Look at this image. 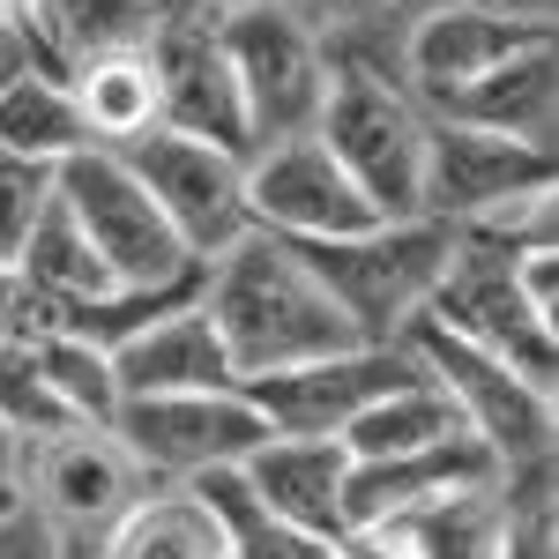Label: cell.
<instances>
[{
    "instance_id": "obj_1",
    "label": "cell",
    "mask_w": 559,
    "mask_h": 559,
    "mask_svg": "<svg viewBox=\"0 0 559 559\" xmlns=\"http://www.w3.org/2000/svg\"><path fill=\"white\" fill-rule=\"evenodd\" d=\"M202 313H210L216 344H224L239 381H261V373H284V366H306V358L358 344V329L344 321V306L321 292L306 254L269 239V231H239L224 254L202 261Z\"/></svg>"
},
{
    "instance_id": "obj_2",
    "label": "cell",
    "mask_w": 559,
    "mask_h": 559,
    "mask_svg": "<svg viewBox=\"0 0 559 559\" xmlns=\"http://www.w3.org/2000/svg\"><path fill=\"white\" fill-rule=\"evenodd\" d=\"M306 269L321 276V292L344 306L358 344H403L426 321L432 292L455 261V231L440 216H373L366 231L299 247Z\"/></svg>"
},
{
    "instance_id": "obj_3",
    "label": "cell",
    "mask_w": 559,
    "mask_h": 559,
    "mask_svg": "<svg viewBox=\"0 0 559 559\" xmlns=\"http://www.w3.org/2000/svg\"><path fill=\"white\" fill-rule=\"evenodd\" d=\"M426 128L432 112L395 75L329 68L313 142L344 165V179L366 194L373 216H426Z\"/></svg>"
},
{
    "instance_id": "obj_4",
    "label": "cell",
    "mask_w": 559,
    "mask_h": 559,
    "mask_svg": "<svg viewBox=\"0 0 559 559\" xmlns=\"http://www.w3.org/2000/svg\"><path fill=\"white\" fill-rule=\"evenodd\" d=\"M60 202L83 224V239L97 247V261L112 269L120 292H187L202 284V261L187 254L165 210L142 194V179L112 157V150H83L60 165Z\"/></svg>"
},
{
    "instance_id": "obj_5",
    "label": "cell",
    "mask_w": 559,
    "mask_h": 559,
    "mask_svg": "<svg viewBox=\"0 0 559 559\" xmlns=\"http://www.w3.org/2000/svg\"><path fill=\"white\" fill-rule=\"evenodd\" d=\"M216 38H224V60H231V75H239L247 150L313 134L321 97H329V45L313 38L292 8H276V0H247L239 15L216 23Z\"/></svg>"
},
{
    "instance_id": "obj_6",
    "label": "cell",
    "mask_w": 559,
    "mask_h": 559,
    "mask_svg": "<svg viewBox=\"0 0 559 559\" xmlns=\"http://www.w3.org/2000/svg\"><path fill=\"white\" fill-rule=\"evenodd\" d=\"M403 344L418 350V366L448 388V403H455L463 432L485 440V448L500 455V471L552 463V440H559V395H552V388L522 381L515 366H500L492 350L463 344V336H448V329H432V321H418Z\"/></svg>"
},
{
    "instance_id": "obj_7",
    "label": "cell",
    "mask_w": 559,
    "mask_h": 559,
    "mask_svg": "<svg viewBox=\"0 0 559 559\" xmlns=\"http://www.w3.org/2000/svg\"><path fill=\"white\" fill-rule=\"evenodd\" d=\"M112 440L150 485H194L210 471H239L269 440V426L239 388H202V395H128Z\"/></svg>"
},
{
    "instance_id": "obj_8",
    "label": "cell",
    "mask_w": 559,
    "mask_h": 559,
    "mask_svg": "<svg viewBox=\"0 0 559 559\" xmlns=\"http://www.w3.org/2000/svg\"><path fill=\"white\" fill-rule=\"evenodd\" d=\"M112 157L142 179V194L165 210V224L187 239L194 261L224 254L239 231H254L247 224V157H231L216 142H194V134H173V128L134 134Z\"/></svg>"
},
{
    "instance_id": "obj_9",
    "label": "cell",
    "mask_w": 559,
    "mask_h": 559,
    "mask_svg": "<svg viewBox=\"0 0 559 559\" xmlns=\"http://www.w3.org/2000/svg\"><path fill=\"white\" fill-rule=\"evenodd\" d=\"M403 381H418V350L411 344H350V350H329V358H306V366H284V373L239 381V395L261 411L269 432L344 440L350 418Z\"/></svg>"
},
{
    "instance_id": "obj_10",
    "label": "cell",
    "mask_w": 559,
    "mask_h": 559,
    "mask_svg": "<svg viewBox=\"0 0 559 559\" xmlns=\"http://www.w3.org/2000/svg\"><path fill=\"white\" fill-rule=\"evenodd\" d=\"M426 321L448 329V336H463V344H477V350H492L500 366H515L522 381L559 395V329L522 306L515 261L508 254H485V247H463L455 239V261H448V276L432 292Z\"/></svg>"
},
{
    "instance_id": "obj_11",
    "label": "cell",
    "mask_w": 559,
    "mask_h": 559,
    "mask_svg": "<svg viewBox=\"0 0 559 559\" xmlns=\"http://www.w3.org/2000/svg\"><path fill=\"white\" fill-rule=\"evenodd\" d=\"M142 492H157V485L134 471V455L112 440V426H68V432H52V440H31L23 500L60 537H75V545H97Z\"/></svg>"
},
{
    "instance_id": "obj_12",
    "label": "cell",
    "mask_w": 559,
    "mask_h": 559,
    "mask_svg": "<svg viewBox=\"0 0 559 559\" xmlns=\"http://www.w3.org/2000/svg\"><path fill=\"white\" fill-rule=\"evenodd\" d=\"M247 224L269 231V239H284V247H321V239L366 231L373 210L344 179V165L313 134H299V142L247 150Z\"/></svg>"
},
{
    "instance_id": "obj_13",
    "label": "cell",
    "mask_w": 559,
    "mask_h": 559,
    "mask_svg": "<svg viewBox=\"0 0 559 559\" xmlns=\"http://www.w3.org/2000/svg\"><path fill=\"white\" fill-rule=\"evenodd\" d=\"M559 31H530L492 15L485 0H418L411 23H403V52H395V83L411 90L418 105H448L455 90H471L485 68H500L522 45H545Z\"/></svg>"
},
{
    "instance_id": "obj_14",
    "label": "cell",
    "mask_w": 559,
    "mask_h": 559,
    "mask_svg": "<svg viewBox=\"0 0 559 559\" xmlns=\"http://www.w3.org/2000/svg\"><path fill=\"white\" fill-rule=\"evenodd\" d=\"M150 75H157V128L247 157V105H239V75L224 60L216 23L165 15L157 38H150Z\"/></svg>"
},
{
    "instance_id": "obj_15",
    "label": "cell",
    "mask_w": 559,
    "mask_h": 559,
    "mask_svg": "<svg viewBox=\"0 0 559 559\" xmlns=\"http://www.w3.org/2000/svg\"><path fill=\"white\" fill-rule=\"evenodd\" d=\"M537 187H559V150H522V142L455 128V120L426 128V216L440 224H471Z\"/></svg>"
},
{
    "instance_id": "obj_16",
    "label": "cell",
    "mask_w": 559,
    "mask_h": 559,
    "mask_svg": "<svg viewBox=\"0 0 559 559\" xmlns=\"http://www.w3.org/2000/svg\"><path fill=\"white\" fill-rule=\"evenodd\" d=\"M485 485H500V455L485 440H471V432L411 448V455H381V463H350L344 530H381V522H403L418 508L455 500V492H485Z\"/></svg>"
},
{
    "instance_id": "obj_17",
    "label": "cell",
    "mask_w": 559,
    "mask_h": 559,
    "mask_svg": "<svg viewBox=\"0 0 559 559\" xmlns=\"http://www.w3.org/2000/svg\"><path fill=\"white\" fill-rule=\"evenodd\" d=\"M432 120L500 134V142H522V150H552L559 142V38L508 52L471 90H455L448 105H432Z\"/></svg>"
},
{
    "instance_id": "obj_18",
    "label": "cell",
    "mask_w": 559,
    "mask_h": 559,
    "mask_svg": "<svg viewBox=\"0 0 559 559\" xmlns=\"http://www.w3.org/2000/svg\"><path fill=\"white\" fill-rule=\"evenodd\" d=\"M247 492L276 522H292L306 537L336 545L344 537V477H350V455L344 440H292V432H269L254 455L239 463Z\"/></svg>"
},
{
    "instance_id": "obj_19",
    "label": "cell",
    "mask_w": 559,
    "mask_h": 559,
    "mask_svg": "<svg viewBox=\"0 0 559 559\" xmlns=\"http://www.w3.org/2000/svg\"><path fill=\"white\" fill-rule=\"evenodd\" d=\"M112 373H120V403L128 395H202V388H239L231 358L216 344L202 299L173 306L157 321H142L128 344H112Z\"/></svg>"
},
{
    "instance_id": "obj_20",
    "label": "cell",
    "mask_w": 559,
    "mask_h": 559,
    "mask_svg": "<svg viewBox=\"0 0 559 559\" xmlns=\"http://www.w3.org/2000/svg\"><path fill=\"white\" fill-rule=\"evenodd\" d=\"M157 23H165V0H38L31 8V52L68 75L97 52H150Z\"/></svg>"
},
{
    "instance_id": "obj_21",
    "label": "cell",
    "mask_w": 559,
    "mask_h": 559,
    "mask_svg": "<svg viewBox=\"0 0 559 559\" xmlns=\"http://www.w3.org/2000/svg\"><path fill=\"white\" fill-rule=\"evenodd\" d=\"M0 150H8V157H31V165H52V173H60L68 157L97 150L60 68L23 60V68L0 83Z\"/></svg>"
},
{
    "instance_id": "obj_22",
    "label": "cell",
    "mask_w": 559,
    "mask_h": 559,
    "mask_svg": "<svg viewBox=\"0 0 559 559\" xmlns=\"http://www.w3.org/2000/svg\"><path fill=\"white\" fill-rule=\"evenodd\" d=\"M90 559H224V530L187 485H157L90 545Z\"/></svg>"
},
{
    "instance_id": "obj_23",
    "label": "cell",
    "mask_w": 559,
    "mask_h": 559,
    "mask_svg": "<svg viewBox=\"0 0 559 559\" xmlns=\"http://www.w3.org/2000/svg\"><path fill=\"white\" fill-rule=\"evenodd\" d=\"M68 97L83 112L97 150H128L134 134L157 128V75L150 52H97L83 68H68Z\"/></svg>"
},
{
    "instance_id": "obj_24",
    "label": "cell",
    "mask_w": 559,
    "mask_h": 559,
    "mask_svg": "<svg viewBox=\"0 0 559 559\" xmlns=\"http://www.w3.org/2000/svg\"><path fill=\"white\" fill-rule=\"evenodd\" d=\"M455 432H463V418H455L448 388L418 366V381L388 388L381 403H366V411L344 426V455H350V463H381V455H411V448L455 440Z\"/></svg>"
},
{
    "instance_id": "obj_25",
    "label": "cell",
    "mask_w": 559,
    "mask_h": 559,
    "mask_svg": "<svg viewBox=\"0 0 559 559\" xmlns=\"http://www.w3.org/2000/svg\"><path fill=\"white\" fill-rule=\"evenodd\" d=\"M187 492L216 515V530H224V559H329L321 537H306V530H292V522L269 515L254 492H247L239 471H210V477H194Z\"/></svg>"
},
{
    "instance_id": "obj_26",
    "label": "cell",
    "mask_w": 559,
    "mask_h": 559,
    "mask_svg": "<svg viewBox=\"0 0 559 559\" xmlns=\"http://www.w3.org/2000/svg\"><path fill=\"white\" fill-rule=\"evenodd\" d=\"M8 336H15V329H8ZM31 350H38L45 381H52L60 411H68L75 426H112V418H120V373H112V350L83 344V336H68V329H38Z\"/></svg>"
},
{
    "instance_id": "obj_27",
    "label": "cell",
    "mask_w": 559,
    "mask_h": 559,
    "mask_svg": "<svg viewBox=\"0 0 559 559\" xmlns=\"http://www.w3.org/2000/svg\"><path fill=\"white\" fill-rule=\"evenodd\" d=\"M500 485H485V492H455V500H440V508H418V515L403 522H381L395 530L411 559H492L500 552Z\"/></svg>"
},
{
    "instance_id": "obj_28",
    "label": "cell",
    "mask_w": 559,
    "mask_h": 559,
    "mask_svg": "<svg viewBox=\"0 0 559 559\" xmlns=\"http://www.w3.org/2000/svg\"><path fill=\"white\" fill-rule=\"evenodd\" d=\"M0 426L23 432V440H52V432L75 426V418L60 411L52 381H45L31 336H0Z\"/></svg>"
},
{
    "instance_id": "obj_29",
    "label": "cell",
    "mask_w": 559,
    "mask_h": 559,
    "mask_svg": "<svg viewBox=\"0 0 559 559\" xmlns=\"http://www.w3.org/2000/svg\"><path fill=\"white\" fill-rule=\"evenodd\" d=\"M60 173L52 165H31V157H8L0 150V261H15V247L31 239V224L45 216Z\"/></svg>"
},
{
    "instance_id": "obj_30",
    "label": "cell",
    "mask_w": 559,
    "mask_h": 559,
    "mask_svg": "<svg viewBox=\"0 0 559 559\" xmlns=\"http://www.w3.org/2000/svg\"><path fill=\"white\" fill-rule=\"evenodd\" d=\"M276 8H292L306 31L321 45H336L344 31H358V23H373V15H388L395 0H276Z\"/></svg>"
},
{
    "instance_id": "obj_31",
    "label": "cell",
    "mask_w": 559,
    "mask_h": 559,
    "mask_svg": "<svg viewBox=\"0 0 559 559\" xmlns=\"http://www.w3.org/2000/svg\"><path fill=\"white\" fill-rule=\"evenodd\" d=\"M60 552H68V537H60L31 500L0 515V559H60Z\"/></svg>"
},
{
    "instance_id": "obj_32",
    "label": "cell",
    "mask_w": 559,
    "mask_h": 559,
    "mask_svg": "<svg viewBox=\"0 0 559 559\" xmlns=\"http://www.w3.org/2000/svg\"><path fill=\"white\" fill-rule=\"evenodd\" d=\"M515 292H522V306H530L537 321H552V329H559V247L515 261Z\"/></svg>"
},
{
    "instance_id": "obj_33",
    "label": "cell",
    "mask_w": 559,
    "mask_h": 559,
    "mask_svg": "<svg viewBox=\"0 0 559 559\" xmlns=\"http://www.w3.org/2000/svg\"><path fill=\"white\" fill-rule=\"evenodd\" d=\"M23 463H31V440L0 426V515H8V508H23Z\"/></svg>"
},
{
    "instance_id": "obj_34",
    "label": "cell",
    "mask_w": 559,
    "mask_h": 559,
    "mask_svg": "<svg viewBox=\"0 0 559 559\" xmlns=\"http://www.w3.org/2000/svg\"><path fill=\"white\" fill-rule=\"evenodd\" d=\"M336 559H411V545L395 530H344L336 537Z\"/></svg>"
},
{
    "instance_id": "obj_35",
    "label": "cell",
    "mask_w": 559,
    "mask_h": 559,
    "mask_svg": "<svg viewBox=\"0 0 559 559\" xmlns=\"http://www.w3.org/2000/svg\"><path fill=\"white\" fill-rule=\"evenodd\" d=\"M485 8L508 23H530V31H559V0H485Z\"/></svg>"
},
{
    "instance_id": "obj_36",
    "label": "cell",
    "mask_w": 559,
    "mask_h": 559,
    "mask_svg": "<svg viewBox=\"0 0 559 559\" xmlns=\"http://www.w3.org/2000/svg\"><path fill=\"white\" fill-rule=\"evenodd\" d=\"M247 0H165V15H179V23H224V15H239Z\"/></svg>"
},
{
    "instance_id": "obj_37",
    "label": "cell",
    "mask_w": 559,
    "mask_h": 559,
    "mask_svg": "<svg viewBox=\"0 0 559 559\" xmlns=\"http://www.w3.org/2000/svg\"><path fill=\"white\" fill-rule=\"evenodd\" d=\"M23 60H38V52H31V38H23V31H0V83H8Z\"/></svg>"
},
{
    "instance_id": "obj_38",
    "label": "cell",
    "mask_w": 559,
    "mask_h": 559,
    "mask_svg": "<svg viewBox=\"0 0 559 559\" xmlns=\"http://www.w3.org/2000/svg\"><path fill=\"white\" fill-rule=\"evenodd\" d=\"M31 8H38V0H0V31H23V38H31Z\"/></svg>"
},
{
    "instance_id": "obj_39",
    "label": "cell",
    "mask_w": 559,
    "mask_h": 559,
    "mask_svg": "<svg viewBox=\"0 0 559 559\" xmlns=\"http://www.w3.org/2000/svg\"><path fill=\"white\" fill-rule=\"evenodd\" d=\"M8 321H15V269L0 261V336H8Z\"/></svg>"
},
{
    "instance_id": "obj_40",
    "label": "cell",
    "mask_w": 559,
    "mask_h": 559,
    "mask_svg": "<svg viewBox=\"0 0 559 559\" xmlns=\"http://www.w3.org/2000/svg\"><path fill=\"white\" fill-rule=\"evenodd\" d=\"M60 559H90V545H75V537H68V552H60Z\"/></svg>"
}]
</instances>
